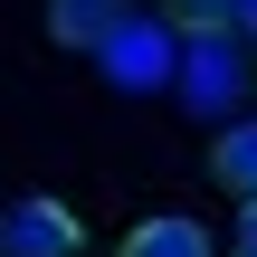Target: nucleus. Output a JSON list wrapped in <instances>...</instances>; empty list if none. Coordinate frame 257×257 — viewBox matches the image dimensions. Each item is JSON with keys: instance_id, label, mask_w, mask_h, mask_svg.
<instances>
[{"instance_id": "obj_3", "label": "nucleus", "mask_w": 257, "mask_h": 257, "mask_svg": "<svg viewBox=\"0 0 257 257\" xmlns=\"http://www.w3.org/2000/svg\"><path fill=\"white\" fill-rule=\"evenodd\" d=\"M0 257H86V219L48 191H29L19 210H0Z\"/></svg>"}, {"instance_id": "obj_5", "label": "nucleus", "mask_w": 257, "mask_h": 257, "mask_svg": "<svg viewBox=\"0 0 257 257\" xmlns=\"http://www.w3.org/2000/svg\"><path fill=\"white\" fill-rule=\"evenodd\" d=\"M114 257H210V229L181 219V210H153V219L124 229V248H114Z\"/></svg>"}, {"instance_id": "obj_8", "label": "nucleus", "mask_w": 257, "mask_h": 257, "mask_svg": "<svg viewBox=\"0 0 257 257\" xmlns=\"http://www.w3.org/2000/svg\"><path fill=\"white\" fill-rule=\"evenodd\" d=\"M238 257H257V200L238 210Z\"/></svg>"}, {"instance_id": "obj_4", "label": "nucleus", "mask_w": 257, "mask_h": 257, "mask_svg": "<svg viewBox=\"0 0 257 257\" xmlns=\"http://www.w3.org/2000/svg\"><path fill=\"white\" fill-rule=\"evenodd\" d=\"M124 19H134L124 0H48V38H57V48H86V57H95Z\"/></svg>"}, {"instance_id": "obj_2", "label": "nucleus", "mask_w": 257, "mask_h": 257, "mask_svg": "<svg viewBox=\"0 0 257 257\" xmlns=\"http://www.w3.org/2000/svg\"><path fill=\"white\" fill-rule=\"evenodd\" d=\"M238 86H248V48H238V29H200V38H181V105L191 114H229L238 105Z\"/></svg>"}, {"instance_id": "obj_7", "label": "nucleus", "mask_w": 257, "mask_h": 257, "mask_svg": "<svg viewBox=\"0 0 257 257\" xmlns=\"http://www.w3.org/2000/svg\"><path fill=\"white\" fill-rule=\"evenodd\" d=\"M162 19L181 38H200V29H238V0H162Z\"/></svg>"}, {"instance_id": "obj_6", "label": "nucleus", "mask_w": 257, "mask_h": 257, "mask_svg": "<svg viewBox=\"0 0 257 257\" xmlns=\"http://www.w3.org/2000/svg\"><path fill=\"white\" fill-rule=\"evenodd\" d=\"M210 172H219V191L257 200V124H219V143H210Z\"/></svg>"}, {"instance_id": "obj_1", "label": "nucleus", "mask_w": 257, "mask_h": 257, "mask_svg": "<svg viewBox=\"0 0 257 257\" xmlns=\"http://www.w3.org/2000/svg\"><path fill=\"white\" fill-rule=\"evenodd\" d=\"M95 67L124 86V95H153V86H181V29L172 19H124L105 48H95Z\"/></svg>"}, {"instance_id": "obj_9", "label": "nucleus", "mask_w": 257, "mask_h": 257, "mask_svg": "<svg viewBox=\"0 0 257 257\" xmlns=\"http://www.w3.org/2000/svg\"><path fill=\"white\" fill-rule=\"evenodd\" d=\"M238 29H248V38H257V0H238Z\"/></svg>"}]
</instances>
